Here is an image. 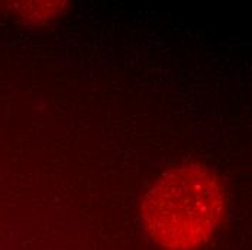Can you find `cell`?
<instances>
[{
    "label": "cell",
    "instance_id": "cell-1",
    "mask_svg": "<svg viewBox=\"0 0 252 250\" xmlns=\"http://www.w3.org/2000/svg\"><path fill=\"white\" fill-rule=\"evenodd\" d=\"M226 204L220 178L202 164L186 162L152 184L142 202V219L158 248L197 250L220 227Z\"/></svg>",
    "mask_w": 252,
    "mask_h": 250
}]
</instances>
